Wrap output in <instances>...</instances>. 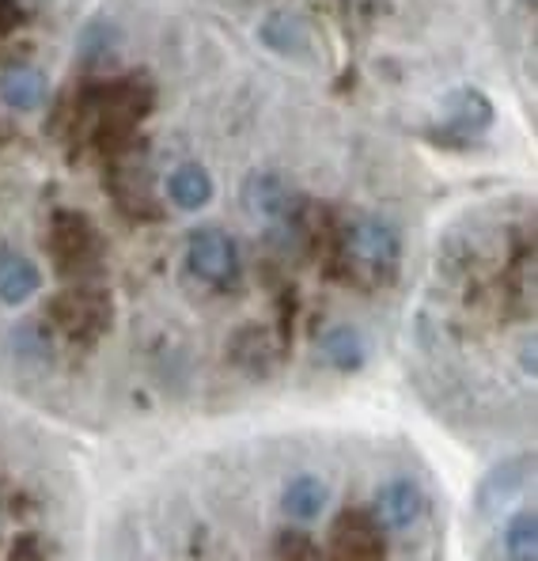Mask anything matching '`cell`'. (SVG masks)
<instances>
[{
  "label": "cell",
  "instance_id": "2e32d148",
  "mask_svg": "<svg viewBox=\"0 0 538 561\" xmlns=\"http://www.w3.org/2000/svg\"><path fill=\"white\" fill-rule=\"evenodd\" d=\"M538 524L535 513H516L504 527V554L508 561H538Z\"/></svg>",
  "mask_w": 538,
  "mask_h": 561
},
{
  "label": "cell",
  "instance_id": "3957f363",
  "mask_svg": "<svg viewBox=\"0 0 538 561\" xmlns=\"http://www.w3.org/2000/svg\"><path fill=\"white\" fill-rule=\"evenodd\" d=\"M186 266L209 285H231L239 277V243L220 228H197L186 243Z\"/></svg>",
  "mask_w": 538,
  "mask_h": 561
},
{
  "label": "cell",
  "instance_id": "5b68a950",
  "mask_svg": "<svg viewBox=\"0 0 538 561\" xmlns=\"http://www.w3.org/2000/svg\"><path fill=\"white\" fill-rule=\"evenodd\" d=\"M330 558L334 561H384V527L376 524V516L360 513H342L334 519V531H330Z\"/></svg>",
  "mask_w": 538,
  "mask_h": 561
},
{
  "label": "cell",
  "instance_id": "ba28073f",
  "mask_svg": "<svg viewBox=\"0 0 538 561\" xmlns=\"http://www.w3.org/2000/svg\"><path fill=\"white\" fill-rule=\"evenodd\" d=\"M425 508H428L425 490L413 478H394V482H387L376 493V513L371 516H376V524L384 531H405V527H413L425 516Z\"/></svg>",
  "mask_w": 538,
  "mask_h": 561
},
{
  "label": "cell",
  "instance_id": "5bb4252c",
  "mask_svg": "<svg viewBox=\"0 0 538 561\" xmlns=\"http://www.w3.org/2000/svg\"><path fill=\"white\" fill-rule=\"evenodd\" d=\"M327 501H330V490L319 474H296L293 482L285 485V493H281V508L293 519H314L327 508Z\"/></svg>",
  "mask_w": 538,
  "mask_h": 561
},
{
  "label": "cell",
  "instance_id": "52a82bcc",
  "mask_svg": "<svg viewBox=\"0 0 538 561\" xmlns=\"http://www.w3.org/2000/svg\"><path fill=\"white\" fill-rule=\"evenodd\" d=\"M243 205L251 217L281 225V220L296 217L300 197H296V190L288 186L285 175H277V171H254V175L243 183Z\"/></svg>",
  "mask_w": 538,
  "mask_h": 561
},
{
  "label": "cell",
  "instance_id": "8992f818",
  "mask_svg": "<svg viewBox=\"0 0 538 561\" xmlns=\"http://www.w3.org/2000/svg\"><path fill=\"white\" fill-rule=\"evenodd\" d=\"M49 319L57 323V330L69 337H99L111 323V304H106L103 293H91V288H77V293H65L54 300L49 308Z\"/></svg>",
  "mask_w": 538,
  "mask_h": 561
},
{
  "label": "cell",
  "instance_id": "30bf717a",
  "mask_svg": "<svg viewBox=\"0 0 538 561\" xmlns=\"http://www.w3.org/2000/svg\"><path fill=\"white\" fill-rule=\"evenodd\" d=\"M259 43L273 49L281 57H304L311 49V31H308V20L296 12H270L266 20L259 23Z\"/></svg>",
  "mask_w": 538,
  "mask_h": 561
},
{
  "label": "cell",
  "instance_id": "6da1fadb",
  "mask_svg": "<svg viewBox=\"0 0 538 561\" xmlns=\"http://www.w3.org/2000/svg\"><path fill=\"white\" fill-rule=\"evenodd\" d=\"M342 251L353 277L368 280V285H387V280H394V274H399L402 236L384 217H357L345 225Z\"/></svg>",
  "mask_w": 538,
  "mask_h": 561
},
{
  "label": "cell",
  "instance_id": "7c38bea8",
  "mask_svg": "<svg viewBox=\"0 0 538 561\" xmlns=\"http://www.w3.org/2000/svg\"><path fill=\"white\" fill-rule=\"evenodd\" d=\"M43 288V274L27 254L4 247L0 251V304H27Z\"/></svg>",
  "mask_w": 538,
  "mask_h": 561
},
{
  "label": "cell",
  "instance_id": "ac0fdd59",
  "mask_svg": "<svg viewBox=\"0 0 538 561\" xmlns=\"http://www.w3.org/2000/svg\"><path fill=\"white\" fill-rule=\"evenodd\" d=\"M20 23V4L15 0H0V31L15 27Z\"/></svg>",
  "mask_w": 538,
  "mask_h": 561
},
{
  "label": "cell",
  "instance_id": "9a60e30c",
  "mask_svg": "<svg viewBox=\"0 0 538 561\" xmlns=\"http://www.w3.org/2000/svg\"><path fill=\"white\" fill-rule=\"evenodd\" d=\"M319 350L322 357L330 360L334 368H342V373H357V368L368 360V345H364L360 330L357 327H330L327 334L319 337Z\"/></svg>",
  "mask_w": 538,
  "mask_h": 561
},
{
  "label": "cell",
  "instance_id": "8fae6325",
  "mask_svg": "<svg viewBox=\"0 0 538 561\" xmlns=\"http://www.w3.org/2000/svg\"><path fill=\"white\" fill-rule=\"evenodd\" d=\"M527 474H531V463H527L524 456L508 459V463H501V467H493L490 474H485L482 490H478V508H482L485 516L501 513V508L508 505V501L527 485Z\"/></svg>",
  "mask_w": 538,
  "mask_h": 561
},
{
  "label": "cell",
  "instance_id": "277c9868",
  "mask_svg": "<svg viewBox=\"0 0 538 561\" xmlns=\"http://www.w3.org/2000/svg\"><path fill=\"white\" fill-rule=\"evenodd\" d=\"M49 251H54L57 266L77 274V270H88L99 262V236L91 228L88 217L80 213H57L49 220Z\"/></svg>",
  "mask_w": 538,
  "mask_h": 561
},
{
  "label": "cell",
  "instance_id": "e0dca14e",
  "mask_svg": "<svg viewBox=\"0 0 538 561\" xmlns=\"http://www.w3.org/2000/svg\"><path fill=\"white\" fill-rule=\"evenodd\" d=\"M114 43H118V31H114V23L95 20L84 35H80V54H84V61H95V57H103Z\"/></svg>",
  "mask_w": 538,
  "mask_h": 561
},
{
  "label": "cell",
  "instance_id": "4fadbf2b",
  "mask_svg": "<svg viewBox=\"0 0 538 561\" xmlns=\"http://www.w3.org/2000/svg\"><path fill=\"white\" fill-rule=\"evenodd\" d=\"M213 175L202 168V163H179L168 175V197L186 213H197L213 202Z\"/></svg>",
  "mask_w": 538,
  "mask_h": 561
},
{
  "label": "cell",
  "instance_id": "7a4b0ae2",
  "mask_svg": "<svg viewBox=\"0 0 538 561\" xmlns=\"http://www.w3.org/2000/svg\"><path fill=\"white\" fill-rule=\"evenodd\" d=\"M496 111L490 103V95L482 88H455V92L444 99V114H440V129H436V140L451 148H462L467 140L482 137L485 129L493 126Z\"/></svg>",
  "mask_w": 538,
  "mask_h": 561
},
{
  "label": "cell",
  "instance_id": "9c48e42d",
  "mask_svg": "<svg viewBox=\"0 0 538 561\" xmlns=\"http://www.w3.org/2000/svg\"><path fill=\"white\" fill-rule=\"evenodd\" d=\"M49 99V80L35 65H8L0 72V103L15 114H35L43 111Z\"/></svg>",
  "mask_w": 538,
  "mask_h": 561
}]
</instances>
